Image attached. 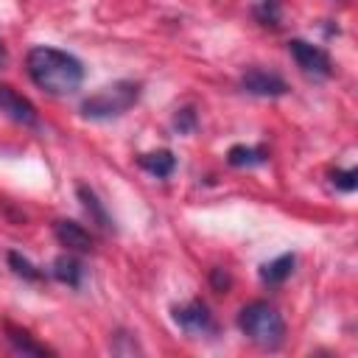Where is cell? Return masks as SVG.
<instances>
[{
	"instance_id": "obj_18",
	"label": "cell",
	"mask_w": 358,
	"mask_h": 358,
	"mask_svg": "<svg viewBox=\"0 0 358 358\" xmlns=\"http://www.w3.org/2000/svg\"><path fill=\"white\" fill-rule=\"evenodd\" d=\"M196 123H199V117H196V109H193V106H182V109H176V115H173V126H176L179 134H190V131H196Z\"/></svg>"
},
{
	"instance_id": "obj_15",
	"label": "cell",
	"mask_w": 358,
	"mask_h": 358,
	"mask_svg": "<svg viewBox=\"0 0 358 358\" xmlns=\"http://www.w3.org/2000/svg\"><path fill=\"white\" fill-rule=\"evenodd\" d=\"M6 260H8V266H11V271L17 274V277H22V280H28V282H36V280H42V268L39 266H34L25 255H20V252H8L6 255Z\"/></svg>"
},
{
	"instance_id": "obj_13",
	"label": "cell",
	"mask_w": 358,
	"mask_h": 358,
	"mask_svg": "<svg viewBox=\"0 0 358 358\" xmlns=\"http://www.w3.org/2000/svg\"><path fill=\"white\" fill-rule=\"evenodd\" d=\"M227 162L232 168H255V165L268 162V151L260 145H232L227 151Z\"/></svg>"
},
{
	"instance_id": "obj_20",
	"label": "cell",
	"mask_w": 358,
	"mask_h": 358,
	"mask_svg": "<svg viewBox=\"0 0 358 358\" xmlns=\"http://www.w3.org/2000/svg\"><path fill=\"white\" fill-rule=\"evenodd\" d=\"M6 62H8V53H6V45L0 42V67H6Z\"/></svg>"
},
{
	"instance_id": "obj_10",
	"label": "cell",
	"mask_w": 358,
	"mask_h": 358,
	"mask_svg": "<svg viewBox=\"0 0 358 358\" xmlns=\"http://www.w3.org/2000/svg\"><path fill=\"white\" fill-rule=\"evenodd\" d=\"M294 266H296V255L285 252V255H280V257H274V260L260 266V282L268 285V288H277L294 274Z\"/></svg>"
},
{
	"instance_id": "obj_12",
	"label": "cell",
	"mask_w": 358,
	"mask_h": 358,
	"mask_svg": "<svg viewBox=\"0 0 358 358\" xmlns=\"http://www.w3.org/2000/svg\"><path fill=\"white\" fill-rule=\"evenodd\" d=\"M50 277L59 280V282H64V285H70V288H78L81 280H84V266H81L78 257H73L67 252V255H59L50 263Z\"/></svg>"
},
{
	"instance_id": "obj_7",
	"label": "cell",
	"mask_w": 358,
	"mask_h": 358,
	"mask_svg": "<svg viewBox=\"0 0 358 358\" xmlns=\"http://www.w3.org/2000/svg\"><path fill=\"white\" fill-rule=\"evenodd\" d=\"M0 112H3L8 120H14V123H20V126H25V129H36V126H39V112H36V106H34L22 92H17V90L8 87V84H0Z\"/></svg>"
},
{
	"instance_id": "obj_6",
	"label": "cell",
	"mask_w": 358,
	"mask_h": 358,
	"mask_svg": "<svg viewBox=\"0 0 358 358\" xmlns=\"http://www.w3.org/2000/svg\"><path fill=\"white\" fill-rule=\"evenodd\" d=\"M241 87H243V92L257 95V98H280L288 92V81L280 73L263 70V67H249L241 76Z\"/></svg>"
},
{
	"instance_id": "obj_8",
	"label": "cell",
	"mask_w": 358,
	"mask_h": 358,
	"mask_svg": "<svg viewBox=\"0 0 358 358\" xmlns=\"http://www.w3.org/2000/svg\"><path fill=\"white\" fill-rule=\"evenodd\" d=\"M53 235H56V241H59L67 252H81V255H87V252H92V246H95L90 229H84L78 221H70V218L53 221Z\"/></svg>"
},
{
	"instance_id": "obj_2",
	"label": "cell",
	"mask_w": 358,
	"mask_h": 358,
	"mask_svg": "<svg viewBox=\"0 0 358 358\" xmlns=\"http://www.w3.org/2000/svg\"><path fill=\"white\" fill-rule=\"evenodd\" d=\"M238 330L249 341H255V344H260L266 350H274V347H280L285 341V319L266 299H255V302H249V305L241 308V313H238Z\"/></svg>"
},
{
	"instance_id": "obj_1",
	"label": "cell",
	"mask_w": 358,
	"mask_h": 358,
	"mask_svg": "<svg viewBox=\"0 0 358 358\" xmlns=\"http://www.w3.org/2000/svg\"><path fill=\"white\" fill-rule=\"evenodd\" d=\"M25 70L42 92L56 95V98L73 95L84 84V64L73 53L53 48V45L31 48L25 56Z\"/></svg>"
},
{
	"instance_id": "obj_9",
	"label": "cell",
	"mask_w": 358,
	"mask_h": 358,
	"mask_svg": "<svg viewBox=\"0 0 358 358\" xmlns=\"http://www.w3.org/2000/svg\"><path fill=\"white\" fill-rule=\"evenodd\" d=\"M76 193H78V201H81V207L87 210V215H90L92 224H98L101 229H115V221H112L106 204L98 199V193H95L90 185H78Z\"/></svg>"
},
{
	"instance_id": "obj_5",
	"label": "cell",
	"mask_w": 358,
	"mask_h": 358,
	"mask_svg": "<svg viewBox=\"0 0 358 358\" xmlns=\"http://www.w3.org/2000/svg\"><path fill=\"white\" fill-rule=\"evenodd\" d=\"M288 53H291V59L296 62V67L308 78L322 81V78L333 76V59H330V53L324 48H319V45H313L308 39H291L288 42Z\"/></svg>"
},
{
	"instance_id": "obj_11",
	"label": "cell",
	"mask_w": 358,
	"mask_h": 358,
	"mask_svg": "<svg viewBox=\"0 0 358 358\" xmlns=\"http://www.w3.org/2000/svg\"><path fill=\"white\" fill-rule=\"evenodd\" d=\"M137 165H140L145 173L157 176V179H168V176L176 171V157H173V151H168V148H157V151L140 154V157H137Z\"/></svg>"
},
{
	"instance_id": "obj_14",
	"label": "cell",
	"mask_w": 358,
	"mask_h": 358,
	"mask_svg": "<svg viewBox=\"0 0 358 358\" xmlns=\"http://www.w3.org/2000/svg\"><path fill=\"white\" fill-rule=\"evenodd\" d=\"M6 341L11 344L14 352H22V355H48L50 350L39 341H34V336L28 330H20L14 324H6Z\"/></svg>"
},
{
	"instance_id": "obj_3",
	"label": "cell",
	"mask_w": 358,
	"mask_h": 358,
	"mask_svg": "<svg viewBox=\"0 0 358 358\" xmlns=\"http://www.w3.org/2000/svg\"><path fill=\"white\" fill-rule=\"evenodd\" d=\"M140 92H143L140 81L120 78L115 84L101 87L95 95L84 98L81 101V115L90 117V120H112V117H120V115H126L140 101Z\"/></svg>"
},
{
	"instance_id": "obj_4",
	"label": "cell",
	"mask_w": 358,
	"mask_h": 358,
	"mask_svg": "<svg viewBox=\"0 0 358 358\" xmlns=\"http://www.w3.org/2000/svg\"><path fill=\"white\" fill-rule=\"evenodd\" d=\"M176 327L190 336V338H210L218 333V324H215V316L210 313V308L201 302V299H190L185 305H176L171 310Z\"/></svg>"
},
{
	"instance_id": "obj_16",
	"label": "cell",
	"mask_w": 358,
	"mask_h": 358,
	"mask_svg": "<svg viewBox=\"0 0 358 358\" xmlns=\"http://www.w3.org/2000/svg\"><path fill=\"white\" fill-rule=\"evenodd\" d=\"M330 182L333 187H338L341 193H352L358 187V171L355 168H336L330 173Z\"/></svg>"
},
{
	"instance_id": "obj_17",
	"label": "cell",
	"mask_w": 358,
	"mask_h": 358,
	"mask_svg": "<svg viewBox=\"0 0 358 358\" xmlns=\"http://www.w3.org/2000/svg\"><path fill=\"white\" fill-rule=\"evenodd\" d=\"M255 17L263 22V25H280V3L277 0H260L257 8H255Z\"/></svg>"
},
{
	"instance_id": "obj_19",
	"label": "cell",
	"mask_w": 358,
	"mask_h": 358,
	"mask_svg": "<svg viewBox=\"0 0 358 358\" xmlns=\"http://www.w3.org/2000/svg\"><path fill=\"white\" fill-rule=\"evenodd\" d=\"M210 285H213L218 294H227V291H229V285H232L229 271H227V268H221V266H215V268L210 271Z\"/></svg>"
}]
</instances>
